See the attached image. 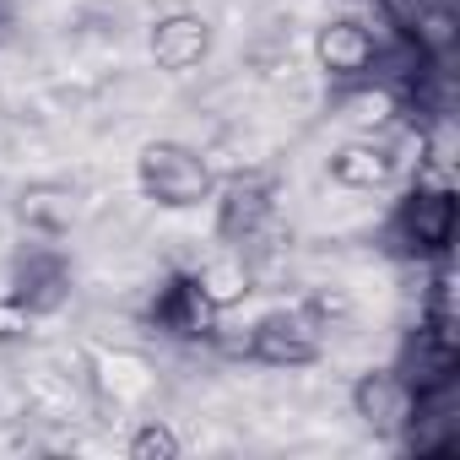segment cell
Masks as SVG:
<instances>
[{
	"mask_svg": "<svg viewBox=\"0 0 460 460\" xmlns=\"http://www.w3.org/2000/svg\"><path fill=\"white\" fill-rule=\"evenodd\" d=\"M385 244L395 250V255H406V261H438V255H449V244H455V190L449 184H411L401 200H395V211H390V222H385Z\"/></svg>",
	"mask_w": 460,
	"mask_h": 460,
	"instance_id": "obj_1",
	"label": "cell"
},
{
	"mask_svg": "<svg viewBox=\"0 0 460 460\" xmlns=\"http://www.w3.org/2000/svg\"><path fill=\"white\" fill-rule=\"evenodd\" d=\"M136 184L146 200H157L168 211H190V206L211 200V190H217L211 163L184 141H146L136 157Z\"/></svg>",
	"mask_w": 460,
	"mask_h": 460,
	"instance_id": "obj_2",
	"label": "cell"
},
{
	"mask_svg": "<svg viewBox=\"0 0 460 460\" xmlns=\"http://www.w3.org/2000/svg\"><path fill=\"white\" fill-rule=\"evenodd\" d=\"M71 288H76V266H71V255H66L49 234H39L33 244H22V250L12 255L6 298H17L33 320L60 314V309L71 304Z\"/></svg>",
	"mask_w": 460,
	"mask_h": 460,
	"instance_id": "obj_3",
	"label": "cell"
},
{
	"mask_svg": "<svg viewBox=\"0 0 460 460\" xmlns=\"http://www.w3.org/2000/svg\"><path fill=\"white\" fill-rule=\"evenodd\" d=\"M325 341H320V320L314 309H271L250 325V347L244 358L261 368H309L320 363Z\"/></svg>",
	"mask_w": 460,
	"mask_h": 460,
	"instance_id": "obj_4",
	"label": "cell"
},
{
	"mask_svg": "<svg viewBox=\"0 0 460 460\" xmlns=\"http://www.w3.org/2000/svg\"><path fill=\"white\" fill-rule=\"evenodd\" d=\"M211 206H217V217H211L217 239L227 250H244L250 239L266 234L271 217H277V184L266 173H234L227 184L211 190Z\"/></svg>",
	"mask_w": 460,
	"mask_h": 460,
	"instance_id": "obj_5",
	"label": "cell"
},
{
	"mask_svg": "<svg viewBox=\"0 0 460 460\" xmlns=\"http://www.w3.org/2000/svg\"><path fill=\"white\" fill-rule=\"evenodd\" d=\"M411 411H417V390L406 385L401 368H363L352 379V417L374 438H401Z\"/></svg>",
	"mask_w": 460,
	"mask_h": 460,
	"instance_id": "obj_6",
	"label": "cell"
},
{
	"mask_svg": "<svg viewBox=\"0 0 460 460\" xmlns=\"http://www.w3.org/2000/svg\"><path fill=\"white\" fill-rule=\"evenodd\" d=\"M217 320H222V314L206 304L195 271H168L163 288H157L152 304H146V325L163 331V336H173V341H206Z\"/></svg>",
	"mask_w": 460,
	"mask_h": 460,
	"instance_id": "obj_7",
	"label": "cell"
},
{
	"mask_svg": "<svg viewBox=\"0 0 460 460\" xmlns=\"http://www.w3.org/2000/svg\"><path fill=\"white\" fill-rule=\"evenodd\" d=\"M374 55H379V39L368 33V22L358 17H331L320 33H314V60L325 76L336 82H363L374 71Z\"/></svg>",
	"mask_w": 460,
	"mask_h": 460,
	"instance_id": "obj_8",
	"label": "cell"
},
{
	"mask_svg": "<svg viewBox=\"0 0 460 460\" xmlns=\"http://www.w3.org/2000/svg\"><path fill=\"white\" fill-rule=\"evenodd\" d=\"M211 55V22L200 12H168L152 22V60L173 76L195 71L200 60Z\"/></svg>",
	"mask_w": 460,
	"mask_h": 460,
	"instance_id": "obj_9",
	"label": "cell"
},
{
	"mask_svg": "<svg viewBox=\"0 0 460 460\" xmlns=\"http://www.w3.org/2000/svg\"><path fill=\"white\" fill-rule=\"evenodd\" d=\"M325 168H331V184H341V190H379L395 179V146L358 136V141H341Z\"/></svg>",
	"mask_w": 460,
	"mask_h": 460,
	"instance_id": "obj_10",
	"label": "cell"
},
{
	"mask_svg": "<svg viewBox=\"0 0 460 460\" xmlns=\"http://www.w3.org/2000/svg\"><path fill=\"white\" fill-rule=\"evenodd\" d=\"M195 282H200V293H206V304H211L217 314L239 309V304L255 293V271L244 266L239 250H222V255H211L206 266H195Z\"/></svg>",
	"mask_w": 460,
	"mask_h": 460,
	"instance_id": "obj_11",
	"label": "cell"
},
{
	"mask_svg": "<svg viewBox=\"0 0 460 460\" xmlns=\"http://www.w3.org/2000/svg\"><path fill=\"white\" fill-rule=\"evenodd\" d=\"M71 217H76V206L66 200V190H55V184H33V190H22V222L33 227V234L60 239L66 227H71Z\"/></svg>",
	"mask_w": 460,
	"mask_h": 460,
	"instance_id": "obj_12",
	"label": "cell"
},
{
	"mask_svg": "<svg viewBox=\"0 0 460 460\" xmlns=\"http://www.w3.org/2000/svg\"><path fill=\"white\" fill-rule=\"evenodd\" d=\"M179 433L168 428V422H157V417H146L136 433H130V444H125V455L130 460H179Z\"/></svg>",
	"mask_w": 460,
	"mask_h": 460,
	"instance_id": "obj_13",
	"label": "cell"
},
{
	"mask_svg": "<svg viewBox=\"0 0 460 460\" xmlns=\"http://www.w3.org/2000/svg\"><path fill=\"white\" fill-rule=\"evenodd\" d=\"M352 109H358L352 119H363L368 130H385V125L395 119V93H390V87H374V93H358V98H352Z\"/></svg>",
	"mask_w": 460,
	"mask_h": 460,
	"instance_id": "obj_14",
	"label": "cell"
},
{
	"mask_svg": "<svg viewBox=\"0 0 460 460\" xmlns=\"http://www.w3.org/2000/svg\"><path fill=\"white\" fill-rule=\"evenodd\" d=\"M33 331V314L17 304V298H6V293H0V347H12V341H22Z\"/></svg>",
	"mask_w": 460,
	"mask_h": 460,
	"instance_id": "obj_15",
	"label": "cell"
},
{
	"mask_svg": "<svg viewBox=\"0 0 460 460\" xmlns=\"http://www.w3.org/2000/svg\"><path fill=\"white\" fill-rule=\"evenodd\" d=\"M17 22H22V0H0V49L17 39Z\"/></svg>",
	"mask_w": 460,
	"mask_h": 460,
	"instance_id": "obj_16",
	"label": "cell"
}]
</instances>
